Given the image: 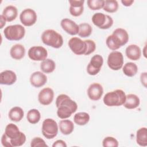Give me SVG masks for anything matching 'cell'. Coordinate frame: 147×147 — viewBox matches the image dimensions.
I'll return each instance as SVG.
<instances>
[{
  "label": "cell",
  "mask_w": 147,
  "mask_h": 147,
  "mask_svg": "<svg viewBox=\"0 0 147 147\" xmlns=\"http://www.w3.org/2000/svg\"><path fill=\"white\" fill-rule=\"evenodd\" d=\"M54 98L53 90L50 87H45L42 89L38 95V100L40 104L47 106L50 105Z\"/></svg>",
  "instance_id": "cell-13"
},
{
  "label": "cell",
  "mask_w": 147,
  "mask_h": 147,
  "mask_svg": "<svg viewBox=\"0 0 147 147\" xmlns=\"http://www.w3.org/2000/svg\"><path fill=\"white\" fill-rule=\"evenodd\" d=\"M92 32L91 26L88 23H82L79 25V32L78 35L82 38L89 37Z\"/></svg>",
  "instance_id": "cell-32"
},
{
  "label": "cell",
  "mask_w": 147,
  "mask_h": 147,
  "mask_svg": "<svg viewBox=\"0 0 147 147\" xmlns=\"http://www.w3.org/2000/svg\"><path fill=\"white\" fill-rule=\"evenodd\" d=\"M122 71L126 76L133 77L137 74L138 67L133 62H127L122 67Z\"/></svg>",
  "instance_id": "cell-28"
},
{
  "label": "cell",
  "mask_w": 147,
  "mask_h": 147,
  "mask_svg": "<svg viewBox=\"0 0 147 147\" xmlns=\"http://www.w3.org/2000/svg\"><path fill=\"white\" fill-rule=\"evenodd\" d=\"M136 142L141 146H147V129L145 127L140 128L136 133Z\"/></svg>",
  "instance_id": "cell-25"
},
{
  "label": "cell",
  "mask_w": 147,
  "mask_h": 147,
  "mask_svg": "<svg viewBox=\"0 0 147 147\" xmlns=\"http://www.w3.org/2000/svg\"><path fill=\"white\" fill-rule=\"evenodd\" d=\"M90 115L86 112H79L74 117V122L79 126H84L88 123L90 121Z\"/></svg>",
  "instance_id": "cell-29"
},
{
  "label": "cell",
  "mask_w": 147,
  "mask_h": 147,
  "mask_svg": "<svg viewBox=\"0 0 147 147\" xmlns=\"http://www.w3.org/2000/svg\"><path fill=\"white\" fill-rule=\"evenodd\" d=\"M104 0H88L87 1L88 7L92 10H97L103 8Z\"/></svg>",
  "instance_id": "cell-34"
},
{
  "label": "cell",
  "mask_w": 147,
  "mask_h": 147,
  "mask_svg": "<svg viewBox=\"0 0 147 147\" xmlns=\"http://www.w3.org/2000/svg\"><path fill=\"white\" fill-rule=\"evenodd\" d=\"M56 68L55 61L51 59H46L42 61L40 64V69L43 73L51 74L53 72Z\"/></svg>",
  "instance_id": "cell-26"
},
{
  "label": "cell",
  "mask_w": 147,
  "mask_h": 147,
  "mask_svg": "<svg viewBox=\"0 0 147 147\" xmlns=\"http://www.w3.org/2000/svg\"><path fill=\"white\" fill-rule=\"evenodd\" d=\"M2 15L7 22H11L14 21L17 17V9L14 6L9 5L3 9Z\"/></svg>",
  "instance_id": "cell-21"
},
{
  "label": "cell",
  "mask_w": 147,
  "mask_h": 147,
  "mask_svg": "<svg viewBox=\"0 0 147 147\" xmlns=\"http://www.w3.org/2000/svg\"><path fill=\"white\" fill-rule=\"evenodd\" d=\"M68 44L70 49L75 55H85L87 50V45L85 40L83 41L80 38L74 37L69 40Z\"/></svg>",
  "instance_id": "cell-8"
},
{
  "label": "cell",
  "mask_w": 147,
  "mask_h": 147,
  "mask_svg": "<svg viewBox=\"0 0 147 147\" xmlns=\"http://www.w3.org/2000/svg\"><path fill=\"white\" fill-rule=\"evenodd\" d=\"M126 99L125 92L121 89L110 91L106 94L103 97L104 104L109 107L120 106L123 105Z\"/></svg>",
  "instance_id": "cell-3"
},
{
  "label": "cell",
  "mask_w": 147,
  "mask_h": 147,
  "mask_svg": "<svg viewBox=\"0 0 147 147\" xmlns=\"http://www.w3.org/2000/svg\"><path fill=\"white\" fill-rule=\"evenodd\" d=\"M69 13L74 17L82 15L84 11V0H69Z\"/></svg>",
  "instance_id": "cell-16"
},
{
  "label": "cell",
  "mask_w": 147,
  "mask_h": 147,
  "mask_svg": "<svg viewBox=\"0 0 147 147\" xmlns=\"http://www.w3.org/2000/svg\"><path fill=\"white\" fill-rule=\"evenodd\" d=\"M134 0H122L121 3L122 5L126 7H129L133 3H134Z\"/></svg>",
  "instance_id": "cell-40"
},
{
  "label": "cell",
  "mask_w": 147,
  "mask_h": 147,
  "mask_svg": "<svg viewBox=\"0 0 147 147\" xmlns=\"http://www.w3.org/2000/svg\"><path fill=\"white\" fill-rule=\"evenodd\" d=\"M26 118L30 123L36 124L41 119V114L37 109H32L28 111L26 115Z\"/></svg>",
  "instance_id": "cell-31"
},
{
  "label": "cell",
  "mask_w": 147,
  "mask_h": 147,
  "mask_svg": "<svg viewBox=\"0 0 147 147\" xmlns=\"http://www.w3.org/2000/svg\"><path fill=\"white\" fill-rule=\"evenodd\" d=\"M103 64V58L100 55L93 56L87 67V72L90 75H97L100 71Z\"/></svg>",
  "instance_id": "cell-9"
},
{
  "label": "cell",
  "mask_w": 147,
  "mask_h": 147,
  "mask_svg": "<svg viewBox=\"0 0 147 147\" xmlns=\"http://www.w3.org/2000/svg\"><path fill=\"white\" fill-rule=\"evenodd\" d=\"M112 34L118 38L122 47L126 45L129 41V34L127 31L123 28H117L115 29Z\"/></svg>",
  "instance_id": "cell-27"
},
{
  "label": "cell",
  "mask_w": 147,
  "mask_h": 147,
  "mask_svg": "<svg viewBox=\"0 0 147 147\" xmlns=\"http://www.w3.org/2000/svg\"><path fill=\"white\" fill-rule=\"evenodd\" d=\"M60 25L62 29L68 34L75 36L78 34L79 25L69 18H64L61 21Z\"/></svg>",
  "instance_id": "cell-14"
},
{
  "label": "cell",
  "mask_w": 147,
  "mask_h": 147,
  "mask_svg": "<svg viewBox=\"0 0 147 147\" xmlns=\"http://www.w3.org/2000/svg\"><path fill=\"white\" fill-rule=\"evenodd\" d=\"M59 129L63 134L69 135L74 130V124L71 120L64 119L59 122Z\"/></svg>",
  "instance_id": "cell-22"
},
{
  "label": "cell",
  "mask_w": 147,
  "mask_h": 147,
  "mask_svg": "<svg viewBox=\"0 0 147 147\" xmlns=\"http://www.w3.org/2000/svg\"><path fill=\"white\" fill-rule=\"evenodd\" d=\"M103 94L102 86L98 83L91 84L87 89V95L88 98L94 101L99 100Z\"/></svg>",
  "instance_id": "cell-12"
},
{
  "label": "cell",
  "mask_w": 147,
  "mask_h": 147,
  "mask_svg": "<svg viewBox=\"0 0 147 147\" xmlns=\"http://www.w3.org/2000/svg\"><path fill=\"white\" fill-rule=\"evenodd\" d=\"M1 18V26H0V28L2 29L3 28V26L5 25L6 24V20L5 19V18L3 17V16L1 14L0 16Z\"/></svg>",
  "instance_id": "cell-41"
},
{
  "label": "cell",
  "mask_w": 147,
  "mask_h": 147,
  "mask_svg": "<svg viewBox=\"0 0 147 147\" xmlns=\"http://www.w3.org/2000/svg\"><path fill=\"white\" fill-rule=\"evenodd\" d=\"M118 3L115 0H106L105 1L103 7V10L107 13H113L116 12L118 9Z\"/></svg>",
  "instance_id": "cell-33"
},
{
  "label": "cell",
  "mask_w": 147,
  "mask_h": 147,
  "mask_svg": "<svg viewBox=\"0 0 147 147\" xmlns=\"http://www.w3.org/2000/svg\"><path fill=\"white\" fill-rule=\"evenodd\" d=\"M146 78H147V76H146V72H142L141 73V75H140V81L141 84L146 88Z\"/></svg>",
  "instance_id": "cell-39"
},
{
  "label": "cell",
  "mask_w": 147,
  "mask_h": 147,
  "mask_svg": "<svg viewBox=\"0 0 147 147\" xmlns=\"http://www.w3.org/2000/svg\"><path fill=\"white\" fill-rule=\"evenodd\" d=\"M85 42L87 45V50L85 55H89L93 53L96 49V44L91 40H86Z\"/></svg>",
  "instance_id": "cell-37"
},
{
  "label": "cell",
  "mask_w": 147,
  "mask_h": 147,
  "mask_svg": "<svg viewBox=\"0 0 147 147\" xmlns=\"http://www.w3.org/2000/svg\"><path fill=\"white\" fill-rule=\"evenodd\" d=\"M21 132L17 125L10 123L6 125L4 133L9 140H11L17 138L20 134Z\"/></svg>",
  "instance_id": "cell-24"
},
{
  "label": "cell",
  "mask_w": 147,
  "mask_h": 147,
  "mask_svg": "<svg viewBox=\"0 0 147 147\" xmlns=\"http://www.w3.org/2000/svg\"><path fill=\"white\" fill-rule=\"evenodd\" d=\"M102 145L103 147H117L119 145V143L114 137L108 136L103 139Z\"/></svg>",
  "instance_id": "cell-35"
},
{
  "label": "cell",
  "mask_w": 147,
  "mask_h": 147,
  "mask_svg": "<svg viewBox=\"0 0 147 147\" xmlns=\"http://www.w3.org/2000/svg\"><path fill=\"white\" fill-rule=\"evenodd\" d=\"M107 63L111 69L114 71L119 70L123 65V56L122 53L117 51H112L108 56Z\"/></svg>",
  "instance_id": "cell-7"
},
{
  "label": "cell",
  "mask_w": 147,
  "mask_h": 147,
  "mask_svg": "<svg viewBox=\"0 0 147 147\" xmlns=\"http://www.w3.org/2000/svg\"><path fill=\"white\" fill-rule=\"evenodd\" d=\"M10 55L14 60H21L25 55V48L22 44H16L11 47L10 50Z\"/></svg>",
  "instance_id": "cell-20"
},
{
  "label": "cell",
  "mask_w": 147,
  "mask_h": 147,
  "mask_svg": "<svg viewBox=\"0 0 147 147\" xmlns=\"http://www.w3.org/2000/svg\"><path fill=\"white\" fill-rule=\"evenodd\" d=\"M47 82V76L41 71H36L30 76V84L36 88H40L45 84Z\"/></svg>",
  "instance_id": "cell-15"
},
{
  "label": "cell",
  "mask_w": 147,
  "mask_h": 147,
  "mask_svg": "<svg viewBox=\"0 0 147 147\" xmlns=\"http://www.w3.org/2000/svg\"><path fill=\"white\" fill-rule=\"evenodd\" d=\"M91 20L94 25L101 29H108L113 25L112 17L102 13H95Z\"/></svg>",
  "instance_id": "cell-6"
},
{
  "label": "cell",
  "mask_w": 147,
  "mask_h": 147,
  "mask_svg": "<svg viewBox=\"0 0 147 147\" xmlns=\"http://www.w3.org/2000/svg\"><path fill=\"white\" fill-rule=\"evenodd\" d=\"M140 100L139 97L133 94H129L126 95L125 102L123 106L127 109H134L139 106Z\"/></svg>",
  "instance_id": "cell-19"
},
{
  "label": "cell",
  "mask_w": 147,
  "mask_h": 147,
  "mask_svg": "<svg viewBox=\"0 0 147 147\" xmlns=\"http://www.w3.org/2000/svg\"><path fill=\"white\" fill-rule=\"evenodd\" d=\"M30 146L31 147H36V146H41V147H45L48 146L47 144L45 143V141L39 137H36L33 138L30 142Z\"/></svg>",
  "instance_id": "cell-36"
},
{
  "label": "cell",
  "mask_w": 147,
  "mask_h": 147,
  "mask_svg": "<svg viewBox=\"0 0 147 147\" xmlns=\"http://www.w3.org/2000/svg\"><path fill=\"white\" fill-rule=\"evenodd\" d=\"M106 43L107 47L112 51H116L121 47L119 40L113 34L107 37Z\"/></svg>",
  "instance_id": "cell-30"
},
{
  "label": "cell",
  "mask_w": 147,
  "mask_h": 147,
  "mask_svg": "<svg viewBox=\"0 0 147 147\" xmlns=\"http://www.w3.org/2000/svg\"><path fill=\"white\" fill-rule=\"evenodd\" d=\"M56 106L57 117L62 119L68 118L78 109L77 103L66 94L58 95L56 99Z\"/></svg>",
  "instance_id": "cell-1"
},
{
  "label": "cell",
  "mask_w": 147,
  "mask_h": 147,
  "mask_svg": "<svg viewBox=\"0 0 147 147\" xmlns=\"http://www.w3.org/2000/svg\"><path fill=\"white\" fill-rule=\"evenodd\" d=\"M125 53L128 59L131 60L136 61L139 60L141 56V50L138 45L131 44L126 48Z\"/></svg>",
  "instance_id": "cell-18"
},
{
  "label": "cell",
  "mask_w": 147,
  "mask_h": 147,
  "mask_svg": "<svg viewBox=\"0 0 147 147\" xmlns=\"http://www.w3.org/2000/svg\"><path fill=\"white\" fill-rule=\"evenodd\" d=\"M58 129L59 126L57 122L52 118H47L42 122V133L47 139L55 138L58 133Z\"/></svg>",
  "instance_id": "cell-5"
},
{
  "label": "cell",
  "mask_w": 147,
  "mask_h": 147,
  "mask_svg": "<svg viewBox=\"0 0 147 147\" xmlns=\"http://www.w3.org/2000/svg\"><path fill=\"white\" fill-rule=\"evenodd\" d=\"M8 116L9 119L16 122H20L24 116V112L23 109L18 106L12 107L9 112Z\"/></svg>",
  "instance_id": "cell-23"
},
{
  "label": "cell",
  "mask_w": 147,
  "mask_h": 147,
  "mask_svg": "<svg viewBox=\"0 0 147 147\" xmlns=\"http://www.w3.org/2000/svg\"><path fill=\"white\" fill-rule=\"evenodd\" d=\"M41 40L45 45L56 49L61 48L64 42L62 36L53 29L44 30L41 34Z\"/></svg>",
  "instance_id": "cell-2"
},
{
  "label": "cell",
  "mask_w": 147,
  "mask_h": 147,
  "mask_svg": "<svg viewBox=\"0 0 147 147\" xmlns=\"http://www.w3.org/2000/svg\"><path fill=\"white\" fill-rule=\"evenodd\" d=\"M17 75L11 70H5L0 74V84L3 85H12L17 81Z\"/></svg>",
  "instance_id": "cell-17"
},
{
  "label": "cell",
  "mask_w": 147,
  "mask_h": 147,
  "mask_svg": "<svg viewBox=\"0 0 147 147\" xmlns=\"http://www.w3.org/2000/svg\"><path fill=\"white\" fill-rule=\"evenodd\" d=\"M28 55L29 57L33 61H43L48 56L47 49L42 46H34L28 50Z\"/></svg>",
  "instance_id": "cell-11"
},
{
  "label": "cell",
  "mask_w": 147,
  "mask_h": 147,
  "mask_svg": "<svg viewBox=\"0 0 147 147\" xmlns=\"http://www.w3.org/2000/svg\"><path fill=\"white\" fill-rule=\"evenodd\" d=\"M37 19L36 11L30 8L25 9L21 11L20 15L21 22L25 26H31L33 25Z\"/></svg>",
  "instance_id": "cell-10"
},
{
  "label": "cell",
  "mask_w": 147,
  "mask_h": 147,
  "mask_svg": "<svg viewBox=\"0 0 147 147\" xmlns=\"http://www.w3.org/2000/svg\"><path fill=\"white\" fill-rule=\"evenodd\" d=\"M145 50H146V45L145 46V47H144V51H144V53H143V54H144V56H145V57H146V54L145 53V51H146Z\"/></svg>",
  "instance_id": "cell-42"
},
{
  "label": "cell",
  "mask_w": 147,
  "mask_h": 147,
  "mask_svg": "<svg viewBox=\"0 0 147 147\" xmlns=\"http://www.w3.org/2000/svg\"><path fill=\"white\" fill-rule=\"evenodd\" d=\"M67 146L65 142L62 140H58L52 144L53 147H67Z\"/></svg>",
  "instance_id": "cell-38"
},
{
  "label": "cell",
  "mask_w": 147,
  "mask_h": 147,
  "mask_svg": "<svg viewBox=\"0 0 147 147\" xmlns=\"http://www.w3.org/2000/svg\"><path fill=\"white\" fill-rule=\"evenodd\" d=\"M3 34L5 38L9 41H19L24 38L25 29L20 24L9 25L3 30Z\"/></svg>",
  "instance_id": "cell-4"
}]
</instances>
